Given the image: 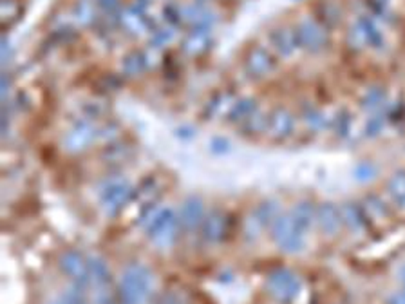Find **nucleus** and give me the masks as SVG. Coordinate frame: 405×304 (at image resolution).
<instances>
[{
	"label": "nucleus",
	"instance_id": "1",
	"mask_svg": "<svg viewBox=\"0 0 405 304\" xmlns=\"http://www.w3.org/2000/svg\"><path fill=\"white\" fill-rule=\"evenodd\" d=\"M147 234L155 247H170L181 228L180 216L172 209H160L147 219Z\"/></svg>",
	"mask_w": 405,
	"mask_h": 304
},
{
	"label": "nucleus",
	"instance_id": "2",
	"mask_svg": "<svg viewBox=\"0 0 405 304\" xmlns=\"http://www.w3.org/2000/svg\"><path fill=\"white\" fill-rule=\"evenodd\" d=\"M152 286L151 271L145 267H129L119 281V299L123 304H141Z\"/></svg>",
	"mask_w": 405,
	"mask_h": 304
},
{
	"label": "nucleus",
	"instance_id": "3",
	"mask_svg": "<svg viewBox=\"0 0 405 304\" xmlns=\"http://www.w3.org/2000/svg\"><path fill=\"white\" fill-rule=\"evenodd\" d=\"M274 238L284 252H299L304 247V230L291 214L278 216L274 223Z\"/></svg>",
	"mask_w": 405,
	"mask_h": 304
},
{
	"label": "nucleus",
	"instance_id": "4",
	"mask_svg": "<svg viewBox=\"0 0 405 304\" xmlns=\"http://www.w3.org/2000/svg\"><path fill=\"white\" fill-rule=\"evenodd\" d=\"M131 183L125 177L115 176L111 180H107L100 189V205L103 206L105 212L115 214L131 199Z\"/></svg>",
	"mask_w": 405,
	"mask_h": 304
},
{
	"label": "nucleus",
	"instance_id": "5",
	"mask_svg": "<svg viewBox=\"0 0 405 304\" xmlns=\"http://www.w3.org/2000/svg\"><path fill=\"white\" fill-rule=\"evenodd\" d=\"M268 290L281 303H290L300 292V279L295 271L281 268V270L271 271L268 277Z\"/></svg>",
	"mask_w": 405,
	"mask_h": 304
},
{
	"label": "nucleus",
	"instance_id": "6",
	"mask_svg": "<svg viewBox=\"0 0 405 304\" xmlns=\"http://www.w3.org/2000/svg\"><path fill=\"white\" fill-rule=\"evenodd\" d=\"M96 141H100V132L90 122H78L64 136V147H66V151L73 152V154L87 151Z\"/></svg>",
	"mask_w": 405,
	"mask_h": 304
},
{
	"label": "nucleus",
	"instance_id": "7",
	"mask_svg": "<svg viewBox=\"0 0 405 304\" xmlns=\"http://www.w3.org/2000/svg\"><path fill=\"white\" fill-rule=\"evenodd\" d=\"M205 203L201 201L199 197H189L184 199L183 205H181L180 212V221L183 228L187 230H196L201 228L203 221H205Z\"/></svg>",
	"mask_w": 405,
	"mask_h": 304
},
{
	"label": "nucleus",
	"instance_id": "8",
	"mask_svg": "<svg viewBox=\"0 0 405 304\" xmlns=\"http://www.w3.org/2000/svg\"><path fill=\"white\" fill-rule=\"evenodd\" d=\"M295 129V119L293 116L288 111H277L271 115V118L268 119V134L271 136V140L283 141L286 138H290L291 132Z\"/></svg>",
	"mask_w": 405,
	"mask_h": 304
},
{
	"label": "nucleus",
	"instance_id": "9",
	"mask_svg": "<svg viewBox=\"0 0 405 304\" xmlns=\"http://www.w3.org/2000/svg\"><path fill=\"white\" fill-rule=\"evenodd\" d=\"M61 270L66 276H69L71 279H74L76 283H82L87 281V271H89V261L80 255L78 252H67L60 261Z\"/></svg>",
	"mask_w": 405,
	"mask_h": 304
},
{
	"label": "nucleus",
	"instance_id": "10",
	"mask_svg": "<svg viewBox=\"0 0 405 304\" xmlns=\"http://www.w3.org/2000/svg\"><path fill=\"white\" fill-rule=\"evenodd\" d=\"M317 219L320 223V228L326 234H336L340 225H342V212L336 206L326 203V205H322L317 210Z\"/></svg>",
	"mask_w": 405,
	"mask_h": 304
},
{
	"label": "nucleus",
	"instance_id": "11",
	"mask_svg": "<svg viewBox=\"0 0 405 304\" xmlns=\"http://www.w3.org/2000/svg\"><path fill=\"white\" fill-rule=\"evenodd\" d=\"M201 230L205 234V239L209 242H216L225 235L226 230V219L221 212H212L205 218L203 225H201Z\"/></svg>",
	"mask_w": 405,
	"mask_h": 304
},
{
	"label": "nucleus",
	"instance_id": "12",
	"mask_svg": "<svg viewBox=\"0 0 405 304\" xmlns=\"http://www.w3.org/2000/svg\"><path fill=\"white\" fill-rule=\"evenodd\" d=\"M387 192L397 205L405 206V170H400L389 177Z\"/></svg>",
	"mask_w": 405,
	"mask_h": 304
},
{
	"label": "nucleus",
	"instance_id": "13",
	"mask_svg": "<svg viewBox=\"0 0 405 304\" xmlns=\"http://www.w3.org/2000/svg\"><path fill=\"white\" fill-rule=\"evenodd\" d=\"M268 119L270 118H264V116L257 115V112H254V115L250 116L248 119H245L241 124V132L245 136H259L262 134V132L268 131Z\"/></svg>",
	"mask_w": 405,
	"mask_h": 304
},
{
	"label": "nucleus",
	"instance_id": "14",
	"mask_svg": "<svg viewBox=\"0 0 405 304\" xmlns=\"http://www.w3.org/2000/svg\"><path fill=\"white\" fill-rule=\"evenodd\" d=\"M254 103L250 102H239L237 105H233L232 109H230V115H228V119L230 122H233V124H239L241 125L245 119L250 118L252 115H254Z\"/></svg>",
	"mask_w": 405,
	"mask_h": 304
},
{
	"label": "nucleus",
	"instance_id": "15",
	"mask_svg": "<svg viewBox=\"0 0 405 304\" xmlns=\"http://www.w3.org/2000/svg\"><path fill=\"white\" fill-rule=\"evenodd\" d=\"M340 212H342V219L351 228H362V225H364V212H362V209L355 205H346Z\"/></svg>",
	"mask_w": 405,
	"mask_h": 304
},
{
	"label": "nucleus",
	"instance_id": "16",
	"mask_svg": "<svg viewBox=\"0 0 405 304\" xmlns=\"http://www.w3.org/2000/svg\"><path fill=\"white\" fill-rule=\"evenodd\" d=\"M377 176V167L372 163H368V161H364V163H360V165H356V169H355V177L358 181H369V180H372V177Z\"/></svg>",
	"mask_w": 405,
	"mask_h": 304
},
{
	"label": "nucleus",
	"instance_id": "17",
	"mask_svg": "<svg viewBox=\"0 0 405 304\" xmlns=\"http://www.w3.org/2000/svg\"><path fill=\"white\" fill-rule=\"evenodd\" d=\"M306 125L311 129V131H322L326 127V119L320 112H310L306 116Z\"/></svg>",
	"mask_w": 405,
	"mask_h": 304
},
{
	"label": "nucleus",
	"instance_id": "18",
	"mask_svg": "<svg viewBox=\"0 0 405 304\" xmlns=\"http://www.w3.org/2000/svg\"><path fill=\"white\" fill-rule=\"evenodd\" d=\"M210 148H212L216 154H226L230 151V141L226 138H213L212 144H210Z\"/></svg>",
	"mask_w": 405,
	"mask_h": 304
},
{
	"label": "nucleus",
	"instance_id": "19",
	"mask_svg": "<svg viewBox=\"0 0 405 304\" xmlns=\"http://www.w3.org/2000/svg\"><path fill=\"white\" fill-rule=\"evenodd\" d=\"M53 304H83V299L78 292H71V293H66V296L61 297L60 300H57V303H53Z\"/></svg>",
	"mask_w": 405,
	"mask_h": 304
},
{
	"label": "nucleus",
	"instance_id": "20",
	"mask_svg": "<svg viewBox=\"0 0 405 304\" xmlns=\"http://www.w3.org/2000/svg\"><path fill=\"white\" fill-rule=\"evenodd\" d=\"M382 127H384V122H382V119H371L368 129H365V132H368L369 136H377L378 132L382 131Z\"/></svg>",
	"mask_w": 405,
	"mask_h": 304
}]
</instances>
